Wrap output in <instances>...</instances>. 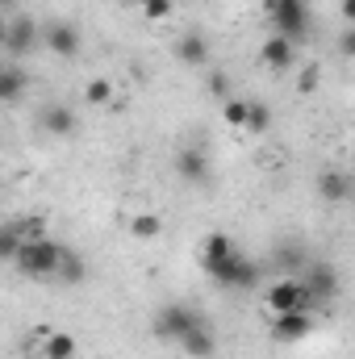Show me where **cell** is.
Instances as JSON below:
<instances>
[{"instance_id": "6da1fadb", "label": "cell", "mask_w": 355, "mask_h": 359, "mask_svg": "<svg viewBox=\"0 0 355 359\" xmlns=\"http://www.w3.org/2000/svg\"><path fill=\"white\" fill-rule=\"evenodd\" d=\"M201 268L209 271V280L222 284V288H255L260 284V268L226 234H205V243H201Z\"/></svg>"}, {"instance_id": "8fae6325", "label": "cell", "mask_w": 355, "mask_h": 359, "mask_svg": "<svg viewBox=\"0 0 355 359\" xmlns=\"http://www.w3.org/2000/svg\"><path fill=\"white\" fill-rule=\"evenodd\" d=\"M180 347H184L192 359H209V355H213V347H217V339H213V326H209V322L192 326V330L180 339Z\"/></svg>"}, {"instance_id": "7402d4cb", "label": "cell", "mask_w": 355, "mask_h": 359, "mask_svg": "<svg viewBox=\"0 0 355 359\" xmlns=\"http://www.w3.org/2000/svg\"><path fill=\"white\" fill-rule=\"evenodd\" d=\"M222 117H226L230 126H243V121H247V100H234V96L222 100Z\"/></svg>"}, {"instance_id": "ffe728a7", "label": "cell", "mask_w": 355, "mask_h": 359, "mask_svg": "<svg viewBox=\"0 0 355 359\" xmlns=\"http://www.w3.org/2000/svg\"><path fill=\"white\" fill-rule=\"evenodd\" d=\"M84 276H88V271H84V264H80V259L63 247V259H59V268H55V280H63V284H80Z\"/></svg>"}, {"instance_id": "ba28073f", "label": "cell", "mask_w": 355, "mask_h": 359, "mask_svg": "<svg viewBox=\"0 0 355 359\" xmlns=\"http://www.w3.org/2000/svg\"><path fill=\"white\" fill-rule=\"evenodd\" d=\"M46 46H51L59 59H76V55H80V29L67 25V21H51V25H46Z\"/></svg>"}, {"instance_id": "7c38bea8", "label": "cell", "mask_w": 355, "mask_h": 359, "mask_svg": "<svg viewBox=\"0 0 355 359\" xmlns=\"http://www.w3.org/2000/svg\"><path fill=\"white\" fill-rule=\"evenodd\" d=\"M42 130L55 134V138H67V134L76 130V113H72L67 104H46V109H42Z\"/></svg>"}, {"instance_id": "30bf717a", "label": "cell", "mask_w": 355, "mask_h": 359, "mask_svg": "<svg viewBox=\"0 0 355 359\" xmlns=\"http://www.w3.org/2000/svg\"><path fill=\"white\" fill-rule=\"evenodd\" d=\"M4 42H8V50L29 55V50H38V25L29 17H17L13 25H4Z\"/></svg>"}, {"instance_id": "9a60e30c", "label": "cell", "mask_w": 355, "mask_h": 359, "mask_svg": "<svg viewBox=\"0 0 355 359\" xmlns=\"http://www.w3.org/2000/svg\"><path fill=\"white\" fill-rule=\"evenodd\" d=\"M176 59L188 63V67H201V63L209 59V42H205L201 34H184V38L176 42Z\"/></svg>"}, {"instance_id": "4316f807", "label": "cell", "mask_w": 355, "mask_h": 359, "mask_svg": "<svg viewBox=\"0 0 355 359\" xmlns=\"http://www.w3.org/2000/svg\"><path fill=\"white\" fill-rule=\"evenodd\" d=\"M138 4H142V0H138Z\"/></svg>"}, {"instance_id": "5b68a950", "label": "cell", "mask_w": 355, "mask_h": 359, "mask_svg": "<svg viewBox=\"0 0 355 359\" xmlns=\"http://www.w3.org/2000/svg\"><path fill=\"white\" fill-rule=\"evenodd\" d=\"M205 318L196 313V309H188V305H163L159 313H155V334L159 339H172V343H180L192 326H201Z\"/></svg>"}, {"instance_id": "4fadbf2b", "label": "cell", "mask_w": 355, "mask_h": 359, "mask_svg": "<svg viewBox=\"0 0 355 359\" xmlns=\"http://www.w3.org/2000/svg\"><path fill=\"white\" fill-rule=\"evenodd\" d=\"M305 292H309V301H330V297L339 292V276H335V268H314L309 271Z\"/></svg>"}, {"instance_id": "cb8c5ba5", "label": "cell", "mask_w": 355, "mask_h": 359, "mask_svg": "<svg viewBox=\"0 0 355 359\" xmlns=\"http://www.w3.org/2000/svg\"><path fill=\"white\" fill-rule=\"evenodd\" d=\"M142 13L151 21H163V17H172V0H142Z\"/></svg>"}, {"instance_id": "d6986e66", "label": "cell", "mask_w": 355, "mask_h": 359, "mask_svg": "<svg viewBox=\"0 0 355 359\" xmlns=\"http://www.w3.org/2000/svg\"><path fill=\"white\" fill-rule=\"evenodd\" d=\"M267 126H272V109H267L264 100H247V121H243V130L264 134Z\"/></svg>"}, {"instance_id": "d4e9b609", "label": "cell", "mask_w": 355, "mask_h": 359, "mask_svg": "<svg viewBox=\"0 0 355 359\" xmlns=\"http://www.w3.org/2000/svg\"><path fill=\"white\" fill-rule=\"evenodd\" d=\"M209 92L222 96V100H230V76H209Z\"/></svg>"}, {"instance_id": "3957f363", "label": "cell", "mask_w": 355, "mask_h": 359, "mask_svg": "<svg viewBox=\"0 0 355 359\" xmlns=\"http://www.w3.org/2000/svg\"><path fill=\"white\" fill-rule=\"evenodd\" d=\"M272 25H276L280 38L301 42L309 34V8H305V0H272Z\"/></svg>"}, {"instance_id": "277c9868", "label": "cell", "mask_w": 355, "mask_h": 359, "mask_svg": "<svg viewBox=\"0 0 355 359\" xmlns=\"http://www.w3.org/2000/svg\"><path fill=\"white\" fill-rule=\"evenodd\" d=\"M309 292H305V284L301 280H276L272 288H267V309L272 313H309Z\"/></svg>"}, {"instance_id": "484cf974", "label": "cell", "mask_w": 355, "mask_h": 359, "mask_svg": "<svg viewBox=\"0 0 355 359\" xmlns=\"http://www.w3.org/2000/svg\"><path fill=\"white\" fill-rule=\"evenodd\" d=\"M0 38H4V17H0Z\"/></svg>"}, {"instance_id": "5bb4252c", "label": "cell", "mask_w": 355, "mask_h": 359, "mask_svg": "<svg viewBox=\"0 0 355 359\" xmlns=\"http://www.w3.org/2000/svg\"><path fill=\"white\" fill-rule=\"evenodd\" d=\"M42 359H76V339L67 334V330H51V334H42Z\"/></svg>"}, {"instance_id": "603a6c76", "label": "cell", "mask_w": 355, "mask_h": 359, "mask_svg": "<svg viewBox=\"0 0 355 359\" xmlns=\"http://www.w3.org/2000/svg\"><path fill=\"white\" fill-rule=\"evenodd\" d=\"M84 96H88V104H109V96H113V84H109V80H92L88 88H84Z\"/></svg>"}, {"instance_id": "e0dca14e", "label": "cell", "mask_w": 355, "mask_h": 359, "mask_svg": "<svg viewBox=\"0 0 355 359\" xmlns=\"http://www.w3.org/2000/svg\"><path fill=\"white\" fill-rule=\"evenodd\" d=\"M130 234L142 238V243H147V238H159V234H163V217H159V213H134V217H130Z\"/></svg>"}, {"instance_id": "2e32d148", "label": "cell", "mask_w": 355, "mask_h": 359, "mask_svg": "<svg viewBox=\"0 0 355 359\" xmlns=\"http://www.w3.org/2000/svg\"><path fill=\"white\" fill-rule=\"evenodd\" d=\"M318 192L326 201H347L351 196V180H347V172H322L318 176Z\"/></svg>"}, {"instance_id": "8992f818", "label": "cell", "mask_w": 355, "mask_h": 359, "mask_svg": "<svg viewBox=\"0 0 355 359\" xmlns=\"http://www.w3.org/2000/svg\"><path fill=\"white\" fill-rule=\"evenodd\" d=\"M314 330V318L309 313H272V339L276 343H297Z\"/></svg>"}, {"instance_id": "44dd1931", "label": "cell", "mask_w": 355, "mask_h": 359, "mask_svg": "<svg viewBox=\"0 0 355 359\" xmlns=\"http://www.w3.org/2000/svg\"><path fill=\"white\" fill-rule=\"evenodd\" d=\"M17 247H21V226L17 222L13 226H0V259H13Z\"/></svg>"}, {"instance_id": "9c48e42d", "label": "cell", "mask_w": 355, "mask_h": 359, "mask_svg": "<svg viewBox=\"0 0 355 359\" xmlns=\"http://www.w3.org/2000/svg\"><path fill=\"white\" fill-rule=\"evenodd\" d=\"M260 59H264L272 72H288V67L297 63V42H288V38L272 34V38L264 42V50H260Z\"/></svg>"}, {"instance_id": "52a82bcc", "label": "cell", "mask_w": 355, "mask_h": 359, "mask_svg": "<svg viewBox=\"0 0 355 359\" xmlns=\"http://www.w3.org/2000/svg\"><path fill=\"white\" fill-rule=\"evenodd\" d=\"M176 172L184 184H209V155L201 147H184L176 155Z\"/></svg>"}, {"instance_id": "7a4b0ae2", "label": "cell", "mask_w": 355, "mask_h": 359, "mask_svg": "<svg viewBox=\"0 0 355 359\" xmlns=\"http://www.w3.org/2000/svg\"><path fill=\"white\" fill-rule=\"evenodd\" d=\"M59 259H63V243H55V238H25L21 247H17V255H13V264L21 276H34V280H46V276H55L59 268Z\"/></svg>"}, {"instance_id": "ac0fdd59", "label": "cell", "mask_w": 355, "mask_h": 359, "mask_svg": "<svg viewBox=\"0 0 355 359\" xmlns=\"http://www.w3.org/2000/svg\"><path fill=\"white\" fill-rule=\"evenodd\" d=\"M21 92H25V72L0 67V100H4V104H8V100H21Z\"/></svg>"}]
</instances>
